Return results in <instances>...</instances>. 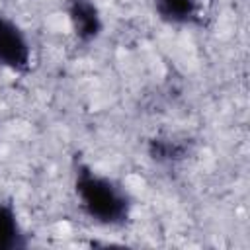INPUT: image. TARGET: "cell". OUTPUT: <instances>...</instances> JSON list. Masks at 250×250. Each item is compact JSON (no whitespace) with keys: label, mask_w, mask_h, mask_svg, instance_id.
<instances>
[{"label":"cell","mask_w":250,"mask_h":250,"mask_svg":"<svg viewBox=\"0 0 250 250\" xmlns=\"http://www.w3.org/2000/svg\"><path fill=\"white\" fill-rule=\"evenodd\" d=\"M27 246V236L12 201L0 199V250H20Z\"/></svg>","instance_id":"cell-6"},{"label":"cell","mask_w":250,"mask_h":250,"mask_svg":"<svg viewBox=\"0 0 250 250\" xmlns=\"http://www.w3.org/2000/svg\"><path fill=\"white\" fill-rule=\"evenodd\" d=\"M0 66L27 74L31 68V43L18 21L0 14Z\"/></svg>","instance_id":"cell-2"},{"label":"cell","mask_w":250,"mask_h":250,"mask_svg":"<svg viewBox=\"0 0 250 250\" xmlns=\"http://www.w3.org/2000/svg\"><path fill=\"white\" fill-rule=\"evenodd\" d=\"M74 195L82 213L100 227H123L133 211L129 191L113 178L94 170L84 160H74Z\"/></svg>","instance_id":"cell-1"},{"label":"cell","mask_w":250,"mask_h":250,"mask_svg":"<svg viewBox=\"0 0 250 250\" xmlns=\"http://www.w3.org/2000/svg\"><path fill=\"white\" fill-rule=\"evenodd\" d=\"M152 8L170 25H195L201 20L199 0H152Z\"/></svg>","instance_id":"cell-5"},{"label":"cell","mask_w":250,"mask_h":250,"mask_svg":"<svg viewBox=\"0 0 250 250\" xmlns=\"http://www.w3.org/2000/svg\"><path fill=\"white\" fill-rule=\"evenodd\" d=\"M62 2L74 39L82 45L94 43L104 31V20L98 4L94 0H62Z\"/></svg>","instance_id":"cell-3"},{"label":"cell","mask_w":250,"mask_h":250,"mask_svg":"<svg viewBox=\"0 0 250 250\" xmlns=\"http://www.w3.org/2000/svg\"><path fill=\"white\" fill-rule=\"evenodd\" d=\"M191 150H193V141L188 137L158 135V137H152L146 145L148 158L160 166L180 164L191 154Z\"/></svg>","instance_id":"cell-4"}]
</instances>
